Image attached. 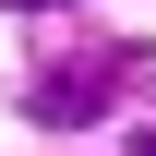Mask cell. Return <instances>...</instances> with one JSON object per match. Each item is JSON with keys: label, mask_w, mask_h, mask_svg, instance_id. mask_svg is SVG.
<instances>
[{"label": "cell", "mask_w": 156, "mask_h": 156, "mask_svg": "<svg viewBox=\"0 0 156 156\" xmlns=\"http://www.w3.org/2000/svg\"><path fill=\"white\" fill-rule=\"evenodd\" d=\"M120 108V60H48L36 84H24V120H48V132H84V120H108Z\"/></svg>", "instance_id": "1"}, {"label": "cell", "mask_w": 156, "mask_h": 156, "mask_svg": "<svg viewBox=\"0 0 156 156\" xmlns=\"http://www.w3.org/2000/svg\"><path fill=\"white\" fill-rule=\"evenodd\" d=\"M12 12H60V0H12Z\"/></svg>", "instance_id": "2"}, {"label": "cell", "mask_w": 156, "mask_h": 156, "mask_svg": "<svg viewBox=\"0 0 156 156\" xmlns=\"http://www.w3.org/2000/svg\"><path fill=\"white\" fill-rule=\"evenodd\" d=\"M132 156H156V132H132Z\"/></svg>", "instance_id": "3"}]
</instances>
